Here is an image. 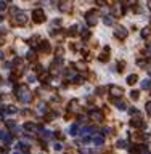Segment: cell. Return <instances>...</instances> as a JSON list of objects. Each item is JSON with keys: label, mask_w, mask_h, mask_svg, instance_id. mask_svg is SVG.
Instances as JSON below:
<instances>
[{"label": "cell", "mask_w": 151, "mask_h": 154, "mask_svg": "<svg viewBox=\"0 0 151 154\" xmlns=\"http://www.w3.org/2000/svg\"><path fill=\"white\" fill-rule=\"evenodd\" d=\"M16 96L19 98V101H23V103H29L31 101V93L24 85L16 87Z\"/></svg>", "instance_id": "obj_1"}, {"label": "cell", "mask_w": 151, "mask_h": 154, "mask_svg": "<svg viewBox=\"0 0 151 154\" xmlns=\"http://www.w3.org/2000/svg\"><path fill=\"white\" fill-rule=\"evenodd\" d=\"M85 21L88 26H96V21H98V15H96L95 10H90L85 13Z\"/></svg>", "instance_id": "obj_2"}, {"label": "cell", "mask_w": 151, "mask_h": 154, "mask_svg": "<svg viewBox=\"0 0 151 154\" xmlns=\"http://www.w3.org/2000/svg\"><path fill=\"white\" fill-rule=\"evenodd\" d=\"M26 23H28V15L23 13V11H19V13H18V16L13 19V24H16V26H24Z\"/></svg>", "instance_id": "obj_3"}, {"label": "cell", "mask_w": 151, "mask_h": 154, "mask_svg": "<svg viewBox=\"0 0 151 154\" xmlns=\"http://www.w3.org/2000/svg\"><path fill=\"white\" fill-rule=\"evenodd\" d=\"M32 21H35V23H43V21H45V13L42 10H34L32 11Z\"/></svg>", "instance_id": "obj_4"}, {"label": "cell", "mask_w": 151, "mask_h": 154, "mask_svg": "<svg viewBox=\"0 0 151 154\" xmlns=\"http://www.w3.org/2000/svg\"><path fill=\"white\" fill-rule=\"evenodd\" d=\"M122 93H124V90L121 88V87L113 85V87L109 88V96H111V98H121Z\"/></svg>", "instance_id": "obj_5"}, {"label": "cell", "mask_w": 151, "mask_h": 154, "mask_svg": "<svg viewBox=\"0 0 151 154\" xmlns=\"http://www.w3.org/2000/svg\"><path fill=\"white\" fill-rule=\"evenodd\" d=\"M58 8H60V11H63V13L71 11V8H72V0H63V2L58 5Z\"/></svg>", "instance_id": "obj_6"}, {"label": "cell", "mask_w": 151, "mask_h": 154, "mask_svg": "<svg viewBox=\"0 0 151 154\" xmlns=\"http://www.w3.org/2000/svg\"><path fill=\"white\" fill-rule=\"evenodd\" d=\"M114 34H116V37H119V39H125L127 34H129V30L125 27H122V26H117L116 30H114Z\"/></svg>", "instance_id": "obj_7"}, {"label": "cell", "mask_w": 151, "mask_h": 154, "mask_svg": "<svg viewBox=\"0 0 151 154\" xmlns=\"http://www.w3.org/2000/svg\"><path fill=\"white\" fill-rule=\"evenodd\" d=\"M130 125H132V127H135V129H143V127H145L143 120H141V119L138 117V114H137V117H134V119L130 120Z\"/></svg>", "instance_id": "obj_8"}, {"label": "cell", "mask_w": 151, "mask_h": 154, "mask_svg": "<svg viewBox=\"0 0 151 154\" xmlns=\"http://www.w3.org/2000/svg\"><path fill=\"white\" fill-rule=\"evenodd\" d=\"M98 61H101V63L109 61V47H105V50L101 51V55L98 56Z\"/></svg>", "instance_id": "obj_9"}, {"label": "cell", "mask_w": 151, "mask_h": 154, "mask_svg": "<svg viewBox=\"0 0 151 154\" xmlns=\"http://www.w3.org/2000/svg\"><path fill=\"white\" fill-rule=\"evenodd\" d=\"M92 141L95 143V144H98V146H101V144L105 143V138H103V135H100V133H93Z\"/></svg>", "instance_id": "obj_10"}, {"label": "cell", "mask_w": 151, "mask_h": 154, "mask_svg": "<svg viewBox=\"0 0 151 154\" xmlns=\"http://www.w3.org/2000/svg\"><path fill=\"white\" fill-rule=\"evenodd\" d=\"M90 117L93 119V120H96V122H101V120H103V116H101V111H98V109H93V111L90 112Z\"/></svg>", "instance_id": "obj_11"}, {"label": "cell", "mask_w": 151, "mask_h": 154, "mask_svg": "<svg viewBox=\"0 0 151 154\" xmlns=\"http://www.w3.org/2000/svg\"><path fill=\"white\" fill-rule=\"evenodd\" d=\"M113 15H114V16H121V15H124V8H122V5H114V7H113Z\"/></svg>", "instance_id": "obj_12"}, {"label": "cell", "mask_w": 151, "mask_h": 154, "mask_svg": "<svg viewBox=\"0 0 151 154\" xmlns=\"http://www.w3.org/2000/svg\"><path fill=\"white\" fill-rule=\"evenodd\" d=\"M137 80H138V76H137V74H130V76L127 77V83H129V85H135Z\"/></svg>", "instance_id": "obj_13"}, {"label": "cell", "mask_w": 151, "mask_h": 154, "mask_svg": "<svg viewBox=\"0 0 151 154\" xmlns=\"http://www.w3.org/2000/svg\"><path fill=\"white\" fill-rule=\"evenodd\" d=\"M23 127H24V130H28V132H34L35 129H37V127H35V124H32V122H26Z\"/></svg>", "instance_id": "obj_14"}, {"label": "cell", "mask_w": 151, "mask_h": 154, "mask_svg": "<svg viewBox=\"0 0 151 154\" xmlns=\"http://www.w3.org/2000/svg\"><path fill=\"white\" fill-rule=\"evenodd\" d=\"M40 50L45 51V53H48V51H50V43H48L47 40L45 42H40Z\"/></svg>", "instance_id": "obj_15"}, {"label": "cell", "mask_w": 151, "mask_h": 154, "mask_svg": "<svg viewBox=\"0 0 151 154\" xmlns=\"http://www.w3.org/2000/svg\"><path fill=\"white\" fill-rule=\"evenodd\" d=\"M68 132H69V133H71V135H77V132H79V125H77V124H74V125H71Z\"/></svg>", "instance_id": "obj_16"}, {"label": "cell", "mask_w": 151, "mask_h": 154, "mask_svg": "<svg viewBox=\"0 0 151 154\" xmlns=\"http://www.w3.org/2000/svg\"><path fill=\"white\" fill-rule=\"evenodd\" d=\"M114 104H116L117 109H127V104L124 103V101H121V100H116V103H114Z\"/></svg>", "instance_id": "obj_17"}, {"label": "cell", "mask_w": 151, "mask_h": 154, "mask_svg": "<svg viewBox=\"0 0 151 154\" xmlns=\"http://www.w3.org/2000/svg\"><path fill=\"white\" fill-rule=\"evenodd\" d=\"M103 23L106 24V26H113V18H111V16H103Z\"/></svg>", "instance_id": "obj_18"}, {"label": "cell", "mask_w": 151, "mask_h": 154, "mask_svg": "<svg viewBox=\"0 0 151 154\" xmlns=\"http://www.w3.org/2000/svg\"><path fill=\"white\" fill-rule=\"evenodd\" d=\"M77 108H79V106H77V101H76V100H74V101H71V104H69V111H77Z\"/></svg>", "instance_id": "obj_19"}, {"label": "cell", "mask_w": 151, "mask_h": 154, "mask_svg": "<svg viewBox=\"0 0 151 154\" xmlns=\"http://www.w3.org/2000/svg\"><path fill=\"white\" fill-rule=\"evenodd\" d=\"M138 96H140V91H138V90H134V91H130V98H132V100H137Z\"/></svg>", "instance_id": "obj_20"}, {"label": "cell", "mask_w": 151, "mask_h": 154, "mask_svg": "<svg viewBox=\"0 0 151 154\" xmlns=\"http://www.w3.org/2000/svg\"><path fill=\"white\" fill-rule=\"evenodd\" d=\"M116 146L117 148H125L127 146V141H125V140H119V141L116 143Z\"/></svg>", "instance_id": "obj_21"}, {"label": "cell", "mask_w": 151, "mask_h": 154, "mask_svg": "<svg viewBox=\"0 0 151 154\" xmlns=\"http://www.w3.org/2000/svg\"><path fill=\"white\" fill-rule=\"evenodd\" d=\"M137 3V0H125L124 2V7H132V5H135Z\"/></svg>", "instance_id": "obj_22"}, {"label": "cell", "mask_w": 151, "mask_h": 154, "mask_svg": "<svg viewBox=\"0 0 151 154\" xmlns=\"http://www.w3.org/2000/svg\"><path fill=\"white\" fill-rule=\"evenodd\" d=\"M124 69H125V63H124V61H119L117 63V71H124Z\"/></svg>", "instance_id": "obj_23"}, {"label": "cell", "mask_w": 151, "mask_h": 154, "mask_svg": "<svg viewBox=\"0 0 151 154\" xmlns=\"http://www.w3.org/2000/svg\"><path fill=\"white\" fill-rule=\"evenodd\" d=\"M148 36H149V29H148V27H145L143 30H141V37H143V39H146Z\"/></svg>", "instance_id": "obj_24"}, {"label": "cell", "mask_w": 151, "mask_h": 154, "mask_svg": "<svg viewBox=\"0 0 151 154\" xmlns=\"http://www.w3.org/2000/svg\"><path fill=\"white\" fill-rule=\"evenodd\" d=\"M149 80H148V79H146V80H143V82H141V88H146V87H149Z\"/></svg>", "instance_id": "obj_25"}, {"label": "cell", "mask_w": 151, "mask_h": 154, "mask_svg": "<svg viewBox=\"0 0 151 154\" xmlns=\"http://www.w3.org/2000/svg\"><path fill=\"white\" fill-rule=\"evenodd\" d=\"M3 138H5V143H7V144L11 143V135H7V133H5V136H3Z\"/></svg>", "instance_id": "obj_26"}, {"label": "cell", "mask_w": 151, "mask_h": 154, "mask_svg": "<svg viewBox=\"0 0 151 154\" xmlns=\"http://www.w3.org/2000/svg\"><path fill=\"white\" fill-rule=\"evenodd\" d=\"M145 108H146V112H148L149 116H151V101H148V103H146V106H145Z\"/></svg>", "instance_id": "obj_27"}, {"label": "cell", "mask_w": 151, "mask_h": 154, "mask_svg": "<svg viewBox=\"0 0 151 154\" xmlns=\"http://www.w3.org/2000/svg\"><path fill=\"white\" fill-rule=\"evenodd\" d=\"M76 32H77V26H72V27L69 29V34H71V36H74Z\"/></svg>", "instance_id": "obj_28"}, {"label": "cell", "mask_w": 151, "mask_h": 154, "mask_svg": "<svg viewBox=\"0 0 151 154\" xmlns=\"http://www.w3.org/2000/svg\"><path fill=\"white\" fill-rule=\"evenodd\" d=\"M60 24H61V21H60V19H53V23H52V26H53V27H58Z\"/></svg>", "instance_id": "obj_29"}, {"label": "cell", "mask_w": 151, "mask_h": 154, "mask_svg": "<svg viewBox=\"0 0 151 154\" xmlns=\"http://www.w3.org/2000/svg\"><path fill=\"white\" fill-rule=\"evenodd\" d=\"M7 125H8V127H11V129H15V127H16L15 120H7Z\"/></svg>", "instance_id": "obj_30"}, {"label": "cell", "mask_w": 151, "mask_h": 154, "mask_svg": "<svg viewBox=\"0 0 151 154\" xmlns=\"http://www.w3.org/2000/svg\"><path fill=\"white\" fill-rule=\"evenodd\" d=\"M82 37H85V39H88V37H90V32H88L87 29H85V30H82Z\"/></svg>", "instance_id": "obj_31"}, {"label": "cell", "mask_w": 151, "mask_h": 154, "mask_svg": "<svg viewBox=\"0 0 151 154\" xmlns=\"http://www.w3.org/2000/svg\"><path fill=\"white\" fill-rule=\"evenodd\" d=\"M55 149H56V151H61V149H63V144H61V143H55Z\"/></svg>", "instance_id": "obj_32"}, {"label": "cell", "mask_w": 151, "mask_h": 154, "mask_svg": "<svg viewBox=\"0 0 151 154\" xmlns=\"http://www.w3.org/2000/svg\"><path fill=\"white\" fill-rule=\"evenodd\" d=\"M5 8H7V3L0 0V11H3V10H5Z\"/></svg>", "instance_id": "obj_33"}, {"label": "cell", "mask_w": 151, "mask_h": 154, "mask_svg": "<svg viewBox=\"0 0 151 154\" xmlns=\"http://www.w3.org/2000/svg\"><path fill=\"white\" fill-rule=\"evenodd\" d=\"M7 111H8V112H16L18 109H16L15 106H8V109H7Z\"/></svg>", "instance_id": "obj_34"}, {"label": "cell", "mask_w": 151, "mask_h": 154, "mask_svg": "<svg viewBox=\"0 0 151 154\" xmlns=\"http://www.w3.org/2000/svg\"><path fill=\"white\" fill-rule=\"evenodd\" d=\"M34 56H35V53H34V51H29V53H28V59H32Z\"/></svg>", "instance_id": "obj_35"}, {"label": "cell", "mask_w": 151, "mask_h": 154, "mask_svg": "<svg viewBox=\"0 0 151 154\" xmlns=\"http://www.w3.org/2000/svg\"><path fill=\"white\" fill-rule=\"evenodd\" d=\"M129 112H130V114H138V111H137L135 108H130V109H129Z\"/></svg>", "instance_id": "obj_36"}, {"label": "cell", "mask_w": 151, "mask_h": 154, "mask_svg": "<svg viewBox=\"0 0 151 154\" xmlns=\"http://www.w3.org/2000/svg\"><path fill=\"white\" fill-rule=\"evenodd\" d=\"M96 3H98V5H101V7H103V5H106V0H96Z\"/></svg>", "instance_id": "obj_37"}, {"label": "cell", "mask_w": 151, "mask_h": 154, "mask_svg": "<svg viewBox=\"0 0 151 154\" xmlns=\"http://www.w3.org/2000/svg\"><path fill=\"white\" fill-rule=\"evenodd\" d=\"M28 82H35V76H29L28 77Z\"/></svg>", "instance_id": "obj_38"}, {"label": "cell", "mask_w": 151, "mask_h": 154, "mask_svg": "<svg viewBox=\"0 0 151 154\" xmlns=\"http://www.w3.org/2000/svg\"><path fill=\"white\" fill-rule=\"evenodd\" d=\"M96 90H98V91H96L98 95H103L105 93V88H101V87H100V88H96Z\"/></svg>", "instance_id": "obj_39"}, {"label": "cell", "mask_w": 151, "mask_h": 154, "mask_svg": "<svg viewBox=\"0 0 151 154\" xmlns=\"http://www.w3.org/2000/svg\"><path fill=\"white\" fill-rule=\"evenodd\" d=\"M138 66H140V68H145V61L140 59V61H138Z\"/></svg>", "instance_id": "obj_40"}, {"label": "cell", "mask_w": 151, "mask_h": 154, "mask_svg": "<svg viewBox=\"0 0 151 154\" xmlns=\"http://www.w3.org/2000/svg\"><path fill=\"white\" fill-rule=\"evenodd\" d=\"M103 133H109V135H111V133H113V130H109V129H105V130H103Z\"/></svg>", "instance_id": "obj_41"}, {"label": "cell", "mask_w": 151, "mask_h": 154, "mask_svg": "<svg viewBox=\"0 0 151 154\" xmlns=\"http://www.w3.org/2000/svg\"><path fill=\"white\" fill-rule=\"evenodd\" d=\"M146 55L151 56V47H148V50H146Z\"/></svg>", "instance_id": "obj_42"}, {"label": "cell", "mask_w": 151, "mask_h": 154, "mask_svg": "<svg viewBox=\"0 0 151 154\" xmlns=\"http://www.w3.org/2000/svg\"><path fill=\"white\" fill-rule=\"evenodd\" d=\"M5 136V132H0V138H3Z\"/></svg>", "instance_id": "obj_43"}, {"label": "cell", "mask_w": 151, "mask_h": 154, "mask_svg": "<svg viewBox=\"0 0 151 154\" xmlns=\"http://www.w3.org/2000/svg\"><path fill=\"white\" fill-rule=\"evenodd\" d=\"M3 42H5V40H3V39H0V45H2V43H3Z\"/></svg>", "instance_id": "obj_44"}, {"label": "cell", "mask_w": 151, "mask_h": 154, "mask_svg": "<svg viewBox=\"0 0 151 154\" xmlns=\"http://www.w3.org/2000/svg\"><path fill=\"white\" fill-rule=\"evenodd\" d=\"M2 56H3V53H2V51H0V58H2Z\"/></svg>", "instance_id": "obj_45"}, {"label": "cell", "mask_w": 151, "mask_h": 154, "mask_svg": "<svg viewBox=\"0 0 151 154\" xmlns=\"http://www.w3.org/2000/svg\"><path fill=\"white\" fill-rule=\"evenodd\" d=\"M0 21H2V16H0Z\"/></svg>", "instance_id": "obj_46"}]
</instances>
